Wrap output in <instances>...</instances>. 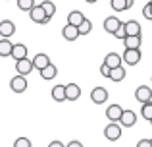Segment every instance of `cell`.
<instances>
[{
  "instance_id": "1",
  "label": "cell",
  "mask_w": 152,
  "mask_h": 147,
  "mask_svg": "<svg viewBox=\"0 0 152 147\" xmlns=\"http://www.w3.org/2000/svg\"><path fill=\"white\" fill-rule=\"evenodd\" d=\"M104 137L108 141H118L121 137V124L119 122H110V124L104 128Z\"/></svg>"
},
{
  "instance_id": "2",
  "label": "cell",
  "mask_w": 152,
  "mask_h": 147,
  "mask_svg": "<svg viewBox=\"0 0 152 147\" xmlns=\"http://www.w3.org/2000/svg\"><path fill=\"white\" fill-rule=\"evenodd\" d=\"M29 18H31V21H35V23H41V25H45V23H48L52 18H48L46 16V12H45V8L39 4V6H35L33 10L29 12Z\"/></svg>"
},
{
  "instance_id": "3",
  "label": "cell",
  "mask_w": 152,
  "mask_h": 147,
  "mask_svg": "<svg viewBox=\"0 0 152 147\" xmlns=\"http://www.w3.org/2000/svg\"><path fill=\"white\" fill-rule=\"evenodd\" d=\"M142 54H141V49H125L123 50V62L129 66H137L141 62Z\"/></svg>"
},
{
  "instance_id": "4",
  "label": "cell",
  "mask_w": 152,
  "mask_h": 147,
  "mask_svg": "<svg viewBox=\"0 0 152 147\" xmlns=\"http://www.w3.org/2000/svg\"><path fill=\"white\" fill-rule=\"evenodd\" d=\"M135 99H137L139 103H142V105L150 103L152 101V89L148 85H139L137 89H135Z\"/></svg>"
},
{
  "instance_id": "5",
  "label": "cell",
  "mask_w": 152,
  "mask_h": 147,
  "mask_svg": "<svg viewBox=\"0 0 152 147\" xmlns=\"http://www.w3.org/2000/svg\"><path fill=\"white\" fill-rule=\"evenodd\" d=\"M108 97H110V93H108V89H104V87H94V89L91 91V101H93L94 105H104V103L108 101Z\"/></svg>"
},
{
  "instance_id": "6",
  "label": "cell",
  "mask_w": 152,
  "mask_h": 147,
  "mask_svg": "<svg viewBox=\"0 0 152 147\" xmlns=\"http://www.w3.org/2000/svg\"><path fill=\"white\" fill-rule=\"evenodd\" d=\"M10 89L14 91V93H23V91L27 89V79L25 75H14V78L10 79Z\"/></svg>"
},
{
  "instance_id": "7",
  "label": "cell",
  "mask_w": 152,
  "mask_h": 147,
  "mask_svg": "<svg viewBox=\"0 0 152 147\" xmlns=\"http://www.w3.org/2000/svg\"><path fill=\"white\" fill-rule=\"evenodd\" d=\"M121 19L119 18H115V16H108L106 19H104V31H106V33H112L114 35L115 31L119 29V27H121Z\"/></svg>"
},
{
  "instance_id": "8",
  "label": "cell",
  "mask_w": 152,
  "mask_h": 147,
  "mask_svg": "<svg viewBox=\"0 0 152 147\" xmlns=\"http://www.w3.org/2000/svg\"><path fill=\"white\" fill-rule=\"evenodd\" d=\"M123 112H125V110H123L119 105H110L106 109V118L110 122H119V120H121V116H123Z\"/></svg>"
},
{
  "instance_id": "9",
  "label": "cell",
  "mask_w": 152,
  "mask_h": 147,
  "mask_svg": "<svg viewBox=\"0 0 152 147\" xmlns=\"http://www.w3.org/2000/svg\"><path fill=\"white\" fill-rule=\"evenodd\" d=\"M15 70H18V74H19V75H27V74H31V72L35 70V64H33V60L25 58V60L15 62Z\"/></svg>"
},
{
  "instance_id": "10",
  "label": "cell",
  "mask_w": 152,
  "mask_h": 147,
  "mask_svg": "<svg viewBox=\"0 0 152 147\" xmlns=\"http://www.w3.org/2000/svg\"><path fill=\"white\" fill-rule=\"evenodd\" d=\"M62 35H64V39H66V41H77V37H79L81 33H79V27L67 23V25H64Z\"/></svg>"
},
{
  "instance_id": "11",
  "label": "cell",
  "mask_w": 152,
  "mask_h": 147,
  "mask_svg": "<svg viewBox=\"0 0 152 147\" xmlns=\"http://www.w3.org/2000/svg\"><path fill=\"white\" fill-rule=\"evenodd\" d=\"M15 33V23L10 21V19H4V21H0V35H2L4 39L12 37V35Z\"/></svg>"
},
{
  "instance_id": "12",
  "label": "cell",
  "mask_w": 152,
  "mask_h": 147,
  "mask_svg": "<svg viewBox=\"0 0 152 147\" xmlns=\"http://www.w3.org/2000/svg\"><path fill=\"white\" fill-rule=\"evenodd\" d=\"M121 62H123V56H121V54H118V52H110V54H106V58H104V64L110 66L112 70H114V68H119V66H121Z\"/></svg>"
},
{
  "instance_id": "13",
  "label": "cell",
  "mask_w": 152,
  "mask_h": 147,
  "mask_svg": "<svg viewBox=\"0 0 152 147\" xmlns=\"http://www.w3.org/2000/svg\"><path fill=\"white\" fill-rule=\"evenodd\" d=\"M135 0H110V6L114 12H123V10H129L133 8Z\"/></svg>"
},
{
  "instance_id": "14",
  "label": "cell",
  "mask_w": 152,
  "mask_h": 147,
  "mask_svg": "<svg viewBox=\"0 0 152 147\" xmlns=\"http://www.w3.org/2000/svg\"><path fill=\"white\" fill-rule=\"evenodd\" d=\"M66 95H67V101H77V99L81 97V87H79L77 83H67Z\"/></svg>"
},
{
  "instance_id": "15",
  "label": "cell",
  "mask_w": 152,
  "mask_h": 147,
  "mask_svg": "<svg viewBox=\"0 0 152 147\" xmlns=\"http://www.w3.org/2000/svg\"><path fill=\"white\" fill-rule=\"evenodd\" d=\"M135 122H137V114H135L133 110H127L125 109V112H123L119 124H121L123 128H131V126H135Z\"/></svg>"
},
{
  "instance_id": "16",
  "label": "cell",
  "mask_w": 152,
  "mask_h": 147,
  "mask_svg": "<svg viewBox=\"0 0 152 147\" xmlns=\"http://www.w3.org/2000/svg\"><path fill=\"white\" fill-rule=\"evenodd\" d=\"M33 64H35V70H39V72H41V70H45L46 66H50L52 62H50V58H48V54H37V56L33 58Z\"/></svg>"
},
{
  "instance_id": "17",
  "label": "cell",
  "mask_w": 152,
  "mask_h": 147,
  "mask_svg": "<svg viewBox=\"0 0 152 147\" xmlns=\"http://www.w3.org/2000/svg\"><path fill=\"white\" fill-rule=\"evenodd\" d=\"M12 58H14L15 62H19V60H25V58H27V47L23 45V43H18V45L14 47V52H12Z\"/></svg>"
},
{
  "instance_id": "18",
  "label": "cell",
  "mask_w": 152,
  "mask_h": 147,
  "mask_svg": "<svg viewBox=\"0 0 152 147\" xmlns=\"http://www.w3.org/2000/svg\"><path fill=\"white\" fill-rule=\"evenodd\" d=\"M85 16H83V12H79V10H73V12H69V16H67V23H71V25H75V27H79L83 21H85Z\"/></svg>"
},
{
  "instance_id": "19",
  "label": "cell",
  "mask_w": 152,
  "mask_h": 147,
  "mask_svg": "<svg viewBox=\"0 0 152 147\" xmlns=\"http://www.w3.org/2000/svg\"><path fill=\"white\" fill-rule=\"evenodd\" d=\"M125 31H127V37L141 35V25H139L137 19H129V21H125Z\"/></svg>"
},
{
  "instance_id": "20",
  "label": "cell",
  "mask_w": 152,
  "mask_h": 147,
  "mask_svg": "<svg viewBox=\"0 0 152 147\" xmlns=\"http://www.w3.org/2000/svg\"><path fill=\"white\" fill-rule=\"evenodd\" d=\"M52 99L54 101H58V103H62V101H67V95H66V85H56V87H52Z\"/></svg>"
},
{
  "instance_id": "21",
  "label": "cell",
  "mask_w": 152,
  "mask_h": 147,
  "mask_svg": "<svg viewBox=\"0 0 152 147\" xmlns=\"http://www.w3.org/2000/svg\"><path fill=\"white\" fill-rule=\"evenodd\" d=\"M14 47L15 45H12L10 39H2V41H0V56H12Z\"/></svg>"
},
{
  "instance_id": "22",
  "label": "cell",
  "mask_w": 152,
  "mask_h": 147,
  "mask_svg": "<svg viewBox=\"0 0 152 147\" xmlns=\"http://www.w3.org/2000/svg\"><path fill=\"white\" fill-rule=\"evenodd\" d=\"M56 75H58V68H56L54 64H50V66H46L45 70H41V78L46 79V81H48V79H54Z\"/></svg>"
},
{
  "instance_id": "23",
  "label": "cell",
  "mask_w": 152,
  "mask_h": 147,
  "mask_svg": "<svg viewBox=\"0 0 152 147\" xmlns=\"http://www.w3.org/2000/svg\"><path fill=\"white\" fill-rule=\"evenodd\" d=\"M125 49H141V43H142V39H141V35H135V37H125Z\"/></svg>"
},
{
  "instance_id": "24",
  "label": "cell",
  "mask_w": 152,
  "mask_h": 147,
  "mask_svg": "<svg viewBox=\"0 0 152 147\" xmlns=\"http://www.w3.org/2000/svg\"><path fill=\"white\" fill-rule=\"evenodd\" d=\"M110 79H112V81H123V79H125V70H123V66H119V68H114V70H112Z\"/></svg>"
},
{
  "instance_id": "25",
  "label": "cell",
  "mask_w": 152,
  "mask_h": 147,
  "mask_svg": "<svg viewBox=\"0 0 152 147\" xmlns=\"http://www.w3.org/2000/svg\"><path fill=\"white\" fill-rule=\"evenodd\" d=\"M35 6H37L35 0H18V8H19V10H23V12H31Z\"/></svg>"
},
{
  "instance_id": "26",
  "label": "cell",
  "mask_w": 152,
  "mask_h": 147,
  "mask_svg": "<svg viewBox=\"0 0 152 147\" xmlns=\"http://www.w3.org/2000/svg\"><path fill=\"white\" fill-rule=\"evenodd\" d=\"M141 116L145 118V120H152V101L150 103H146V105H142V109H141Z\"/></svg>"
},
{
  "instance_id": "27",
  "label": "cell",
  "mask_w": 152,
  "mask_h": 147,
  "mask_svg": "<svg viewBox=\"0 0 152 147\" xmlns=\"http://www.w3.org/2000/svg\"><path fill=\"white\" fill-rule=\"evenodd\" d=\"M41 6L45 8V12H46V16H48V18H52V16L56 14V4H54V2H50V0H46V2H42Z\"/></svg>"
},
{
  "instance_id": "28",
  "label": "cell",
  "mask_w": 152,
  "mask_h": 147,
  "mask_svg": "<svg viewBox=\"0 0 152 147\" xmlns=\"http://www.w3.org/2000/svg\"><path fill=\"white\" fill-rule=\"evenodd\" d=\"M91 31H93V23H91V19L87 18L85 21H83L81 25H79V33H81V35H89Z\"/></svg>"
},
{
  "instance_id": "29",
  "label": "cell",
  "mask_w": 152,
  "mask_h": 147,
  "mask_svg": "<svg viewBox=\"0 0 152 147\" xmlns=\"http://www.w3.org/2000/svg\"><path fill=\"white\" fill-rule=\"evenodd\" d=\"M14 147H33V143H31V140H27V137H18V140L14 141Z\"/></svg>"
},
{
  "instance_id": "30",
  "label": "cell",
  "mask_w": 152,
  "mask_h": 147,
  "mask_svg": "<svg viewBox=\"0 0 152 147\" xmlns=\"http://www.w3.org/2000/svg\"><path fill=\"white\" fill-rule=\"evenodd\" d=\"M114 37L115 39H121V41H125V37H127V31H125V23H121V27H119L118 31L114 33Z\"/></svg>"
},
{
  "instance_id": "31",
  "label": "cell",
  "mask_w": 152,
  "mask_h": 147,
  "mask_svg": "<svg viewBox=\"0 0 152 147\" xmlns=\"http://www.w3.org/2000/svg\"><path fill=\"white\" fill-rule=\"evenodd\" d=\"M100 74L104 75V78H108V79H110V74H112V68H110V66H106V64H102V66H100Z\"/></svg>"
},
{
  "instance_id": "32",
  "label": "cell",
  "mask_w": 152,
  "mask_h": 147,
  "mask_svg": "<svg viewBox=\"0 0 152 147\" xmlns=\"http://www.w3.org/2000/svg\"><path fill=\"white\" fill-rule=\"evenodd\" d=\"M137 147H152V140H139Z\"/></svg>"
},
{
  "instance_id": "33",
  "label": "cell",
  "mask_w": 152,
  "mask_h": 147,
  "mask_svg": "<svg viewBox=\"0 0 152 147\" xmlns=\"http://www.w3.org/2000/svg\"><path fill=\"white\" fill-rule=\"evenodd\" d=\"M142 16H145L146 19H152V12H150V6H148V4L142 8Z\"/></svg>"
},
{
  "instance_id": "34",
  "label": "cell",
  "mask_w": 152,
  "mask_h": 147,
  "mask_svg": "<svg viewBox=\"0 0 152 147\" xmlns=\"http://www.w3.org/2000/svg\"><path fill=\"white\" fill-rule=\"evenodd\" d=\"M48 147H67V145H64L62 141H58V140H54V141H50Z\"/></svg>"
},
{
  "instance_id": "35",
  "label": "cell",
  "mask_w": 152,
  "mask_h": 147,
  "mask_svg": "<svg viewBox=\"0 0 152 147\" xmlns=\"http://www.w3.org/2000/svg\"><path fill=\"white\" fill-rule=\"evenodd\" d=\"M67 147H83V143H81V141H77V140H73V141L67 143Z\"/></svg>"
},
{
  "instance_id": "36",
  "label": "cell",
  "mask_w": 152,
  "mask_h": 147,
  "mask_svg": "<svg viewBox=\"0 0 152 147\" xmlns=\"http://www.w3.org/2000/svg\"><path fill=\"white\" fill-rule=\"evenodd\" d=\"M87 4H94V2H98V0H85Z\"/></svg>"
},
{
  "instance_id": "37",
  "label": "cell",
  "mask_w": 152,
  "mask_h": 147,
  "mask_svg": "<svg viewBox=\"0 0 152 147\" xmlns=\"http://www.w3.org/2000/svg\"><path fill=\"white\" fill-rule=\"evenodd\" d=\"M148 6H150V12H152V0H150V2H148Z\"/></svg>"
},
{
  "instance_id": "38",
  "label": "cell",
  "mask_w": 152,
  "mask_h": 147,
  "mask_svg": "<svg viewBox=\"0 0 152 147\" xmlns=\"http://www.w3.org/2000/svg\"><path fill=\"white\" fill-rule=\"evenodd\" d=\"M150 126H152V120H150Z\"/></svg>"
},
{
  "instance_id": "39",
  "label": "cell",
  "mask_w": 152,
  "mask_h": 147,
  "mask_svg": "<svg viewBox=\"0 0 152 147\" xmlns=\"http://www.w3.org/2000/svg\"><path fill=\"white\" fill-rule=\"evenodd\" d=\"M150 81H152V78H150Z\"/></svg>"
}]
</instances>
